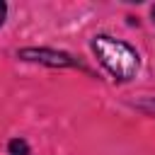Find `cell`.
<instances>
[{"instance_id": "obj_1", "label": "cell", "mask_w": 155, "mask_h": 155, "mask_svg": "<svg viewBox=\"0 0 155 155\" xmlns=\"http://www.w3.org/2000/svg\"><path fill=\"white\" fill-rule=\"evenodd\" d=\"M92 51L97 56V61L116 78V80H131L138 73V53L136 48H131L126 41L111 39L107 34H99L92 39Z\"/></svg>"}, {"instance_id": "obj_2", "label": "cell", "mask_w": 155, "mask_h": 155, "mask_svg": "<svg viewBox=\"0 0 155 155\" xmlns=\"http://www.w3.org/2000/svg\"><path fill=\"white\" fill-rule=\"evenodd\" d=\"M10 155H29V153H27V143L19 140V138H15V140L10 143Z\"/></svg>"}, {"instance_id": "obj_3", "label": "cell", "mask_w": 155, "mask_h": 155, "mask_svg": "<svg viewBox=\"0 0 155 155\" xmlns=\"http://www.w3.org/2000/svg\"><path fill=\"white\" fill-rule=\"evenodd\" d=\"M5 12H7V5H5V2H0V24L5 22Z\"/></svg>"}, {"instance_id": "obj_4", "label": "cell", "mask_w": 155, "mask_h": 155, "mask_svg": "<svg viewBox=\"0 0 155 155\" xmlns=\"http://www.w3.org/2000/svg\"><path fill=\"white\" fill-rule=\"evenodd\" d=\"M153 22H155V7H153Z\"/></svg>"}]
</instances>
